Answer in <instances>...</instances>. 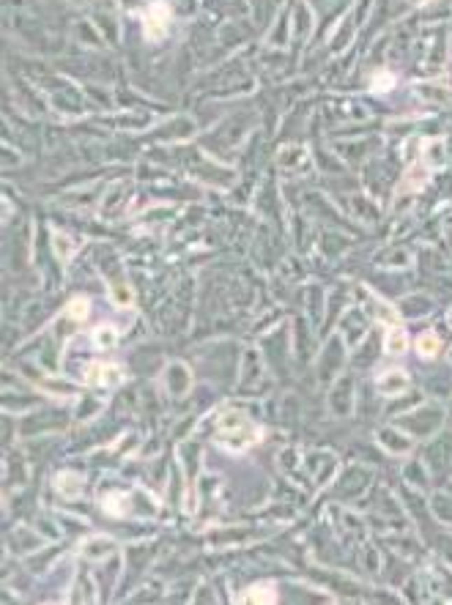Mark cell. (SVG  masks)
Returning <instances> with one entry per match:
<instances>
[{"label":"cell","mask_w":452,"mask_h":605,"mask_svg":"<svg viewBox=\"0 0 452 605\" xmlns=\"http://www.w3.org/2000/svg\"><path fill=\"white\" fill-rule=\"evenodd\" d=\"M411 3H428V0H411Z\"/></svg>","instance_id":"14"},{"label":"cell","mask_w":452,"mask_h":605,"mask_svg":"<svg viewBox=\"0 0 452 605\" xmlns=\"http://www.w3.org/2000/svg\"><path fill=\"white\" fill-rule=\"evenodd\" d=\"M83 381L88 386H118L124 381V370L110 362H88L83 367Z\"/></svg>","instance_id":"2"},{"label":"cell","mask_w":452,"mask_h":605,"mask_svg":"<svg viewBox=\"0 0 452 605\" xmlns=\"http://www.w3.org/2000/svg\"><path fill=\"white\" fill-rule=\"evenodd\" d=\"M442 348V340H439V334H433V332H425L417 337V350H420L422 359H433L436 353Z\"/></svg>","instance_id":"7"},{"label":"cell","mask_w":452,"mask_h":605,"mask_svg":"<svg viewBox=\"0 0 452 605\" xmlns=\"http://www.w3.org/2000/svg\"><path fill=\"white\" fill-rule=\"evenodd\" d=\"M66 315L74 320H85L91 315V301L85 299V296H77V299H71L69 301V307H66Z\"/></svg>","instance_id":"9"},{"label":"cell","mask_w":452,"mask_h":605,"mask_svg":"<svg viewBox=\"0 0 452 605\" xmlns=\"http://www.w3.org/2000/svg\"><path fill=\"white\" fill-rule=\"evenodd\" d=\"M409 376H406V370H387L384 376H379V392L384 394V397H395V394H403L406 389H409Z\"/></svg>","instance_id":"4"},{"label":"cell","mask_w":452,"mask_h":605,"mask_svg":"<svg viewBox=\"0 0 452 605\" xmlns=\"http://www.w3.org/2000/svg\"><path fill=\"white\" fill-rule=\"evenodd\" d=\"M167 22H170V8L164 3H154V8H148L146 14V36L162 38L167 33Z\"/></svg>","instance_id":"3"},{"label":"cell","mask_w":452,"mask_h":605,"mask_svg":"<svg viewBox=\"0 0 452 605\" xmlns=\"http://www.w3.org/2000/svg\"><path fill=\"white\" fill-rule=\"evenodd\" d=\"M263 441V430L241 411H223L217 416V444L227 452H247Z\"/></svg>","instance_id":"1"},{"label":"cell","mask_w":452,"mask_h":605,"mask_svg":"<svg viewBox=\"0 0 452 605\" xmlns=\"http://www.w3.org/2000/svg\"><path fill=\"white\" fill-rule=\"evenodd\" d=\"M239 603H277V586L274 583H253L244 595L236 597Z\"/></svg>","instance_id":"5"},{"label":"cell","mask_w":452,"mask_h":605,"mask_svg":"<svg viewBox=\"0 0 452 605\" xmlns=\"http://www.w3.org/2000/svg\"><path fill=\"white\" fill-rule=\"evenodd\" d=\"M373 85H376V91H387V85H392V77L389 74H379L373 80Z\"/></svg>","instance_id":"13"},{"label":"cell","mask_w":452,"mask_h":605,"mask_svg":"<svg viewBox=\"0 0 452 605\" xmlns=\"http://www.w3.org/2000/svg\"><path fill=\"white\" fill-rule=\"evenodd\" d=\"M384 348H387V353H392V356L406 353V348H409V334H406V329H403L400 323H392V326L387 329Z\"/></svg>","instance_id":"6"},{"label":"cell","mask_w":452,"mask_h":605,"mask_svg":"<svg viewBox=\"0 0 452 605\" xmlns=\"http://www.w3.org/2000/svg\"><path fill=\"white\" fill-rule=\"evenodd\" d=\"M55 487H58L64 496L74 499V496H80L83 482H80V477H74V474H58V477H55Z\"/></svg>","instance_id":"8"},{"label":"cell","mask_w":452,"mask_h":605,"mask_svg":"<svg viewBox=\"0 0 452 605\" xmlns=\"http://www.w3.org/2000/svg\"><path fill=\"white\" fill-rule=\"evenodd\" d=\"M115 340H118V332L113 326H99L97 332H94V343H97L99 348H113Z\"/></svg>","instance_id":"10"},{"label":"cell","mask_w":452,"mask_h":605,"mask_svg":"<svg viewBox=\"0 0 452 605\" xmlns=\"http://www.w3.org/2000/svg\"><path fill=\"white\" fill-rule=\"evenodd\" d=\"M113 299L118 307H129L132 304V293L124 285H113Z\"/></svg>","instance_id":"12"},{"label":"cell","mask_w":452,"mask_h":605,"mask_svg":"<svg viewBox=\"0 0 452 605\" xmlns=\"http://www.w3.org/2000/svg\"><path fill=\"white\" fill-rule=\"evenodd\" d=\"M55 252H58V257L61 260H69V257L74 255V241L69 239V236H64V233H55Z\"/></svg>","instance_id":"11"}]
</instances>
